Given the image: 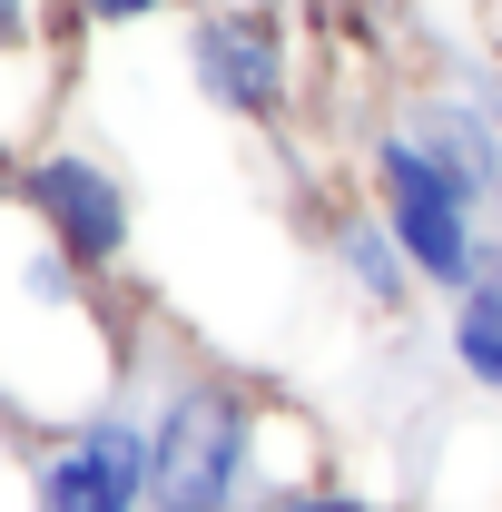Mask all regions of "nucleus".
Here are the masks:
<instances>
[{"mask_svg": "<svg viewBox=\"0 0 502 512\" xmlns=\"http://www.w3.org/2000/svg\"><path fill=\"white\" fill-rule=\"evenodd\" d=\"M365 197H375V217L394 227V247H404V266H414L424 296L453 306V296L483 276V247H493L483 217H493V197L473 188L463 168H443L404 119L365 138Z\"/></svg>", "mask_w": 502, "mask_h": 512, "instance_id": "obj_3", "label": "nucleus"}, {"mask_svg": "<svg viewBox=\"0 0 502 512\" xmlns=\"http://www.w3.org/2000/svg\"><path fill=\"white\" fill-rule=\"evenodd\" d=\"M256 512H375L355 483H306V493H276V503H256Z\"/></svg>", "mask_w": 502, "mask_h": 512, "instance_id": "obj_11", "label": "nucleus"}, {"mask_svg": "<svg viewBox=\"0 0 502 512\" xmlns=\"http://www.w3.org/2000/svg\"><path fill=\"white\" fill-rule=\"evenodd\" d=\"M138 414H148V512H256L276 493L325 483L306 414L247 384L237 365L168 355L138 394Z\"/></svg>", "mask_w": 502, "mask_h": 512, "instance_id": "obj_2", "label": "nucleus"}, {"mask_svg": "<svg viewBox=\"0 0 502 512\" xmlns=\"http://www.w3.org/2000/svg\"><path fill=\"white\" fill-rule=\"evenodd\" d=\"M138 394V325L79 256L0 188V424L50 444Z\"/></svg>", "mask_w": 502, "mask_h": 512, "instance_id": "obj_1", "label": "nucleus"}, {"mask_svg": "<svg viewBox=\"0 0 502 512\" xmlns=\"http://www.w3.org/2000/svg\"><path fill=\"white\" fill-rule=\"evenodd\" d=\"M60 99V0H0V158H30Z\"/></svg>", "mask_w": 502, "mask_h": 512, "instance_id": "obj_7", "label": "nucleus"}, {"mask_svg": "<svg viewBox=\"0 0 502 512\" xmlns=\"http://www.w3.org/2000/svg\"><path fill=\"white\" fill-rule=\"evenodd\" d=\"M188 0H60L69 30H148V20H178Z\"/></svg>", "mask_w": 502, "mask_h": 512, "instance_id": "obj_10", "label": "nucleus"}, {"mask_svg": "<svg viewBox=\"0 0 502 512\" xmlns=\"http://www.w3.org/2000/svg\"><path fill=\"white\" fill-rule=\"evenodd\" d=\"M325 256H335V276H345L375 316H404V306L424 296V286H414V266H404V247H394V227L375 217V197L325 217Z\"/></svg>", "mask_w": 502, "mask_h": 512, "instance_id": "obj_8", "label": "nucleus"}, {"mask_svg": "<svg viewBox=\"0 0 502 512\" xmlns=\"http://www.w3.org/2000/svg\"><path fill=\"white\" fill-rule=\"evenodd\" d=\"M178 60H188V89L217 119H237V128H286L296 119L306 50H296L286 0H207V10H188Z\"/></svg>", "mask_w": 502, "mask_h": 512, "instance_id": "obj_4", "label": "nucleus"}, {"mask_svg": "<svg viewBox=\"0 0 502 512\" xmlns=\"http://www.w3.org/2000/svg\"><path fill=\"white\" fill-rule=\"evenodd\" d=\"M0 512H30V434L0 424Z\"/></svg>", "mask_w": 502, "mask_h": 512, "instance_id": "obj_12", "label": "nucleus"}, {"mask_svg": "<svg viewBox=\"0 0 502 512\" xmlns=\"http://www.w3.org/2000/svg\"><path fill=\"white\" fill-rule=\"evenodd\" d=\"M30 512H148V414L138 394L30 444Z\"/></svg>", "mask_w": 502, "mask_h": 512, "instance_id": "obj_6", "label": "nucleus"}, {"mask_svg": "<svg viewBox=\"0 0 502 512\" xmlns=\"http://www.w3.org/2000/svg\"><path fill=\"white\" fill-rule=\"evenodd\" d=\"M493 217H502V197H493Z\"/></svg>", "mask_w": 502, "mask_h": 512, "instance_id": "obj_13", "label": "nucleus"}, {"mask_svg": "<svg viewBox=\"0 0 502 512\" xmlns=\"http://www.w3.org/2000/svg\"><path fill=\"white\" fill-rule=\"evenodd\" d=\"M0 188L20 197L50 237H60L89 276H109L119 286V266L138 256V188H128L119 158H99L89 138H40L30 158H10V178Z\"/></svg>", "mask_w": 502, "mask_h": 512, "instance_id": "obj_5", "label": "nucleus"}, {"mask_svg": "<svg viewBox=\"0 0 502 512\" xmlns=\"http://www.w3.org/2000/svg\"><path fill=\"white\" fill-rule=\"evenodd\" d=\"M443 355H453V375L473 384V394L502 404V306L483 286H463V296L443 306Z\"/></svg>", "mask_w": 502, "mask_h": 512, "instance_id": "obj_9", "label": "nucleus"}]
</instances>
